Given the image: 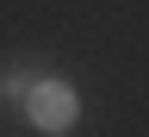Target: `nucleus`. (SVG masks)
I'll use <instances>...</instances> for the list:
<instances>
[{
  "label": "nucleus",
  "mask_w": 149,
  "mask_h": 137,
  "mask_svg": "<svg viewBox=\"0 0 149 137\" xmlns=\"http://www.w3.org/2000/svg\"><path fill=\"white\" fill-rule=\"evenodd\" d=\"M25 119L37 125V131H68L74 125V87L68 81H31L25 87Z\"/></svg>",
  "instance_id": "obj_1"
}]
</instances>
